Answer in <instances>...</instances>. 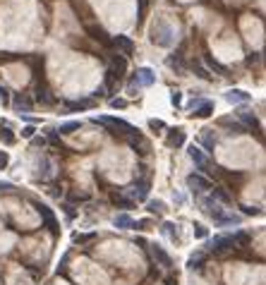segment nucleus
I'll list each match as a JSON object with an SVG mask.
<instances>
[{
    "label": "nucleus",
    "mask_w": 266,
    "mask_h": 285,
    "mask_svg": "<svg viewBox=\"0 0 266 285\" xmlns=\"http://www.w3.org/2000/svg\"><path fill=\"white\" fill-rule=\"evenodd\" d=\"M125 74H127V58H125V55H113V58H110V63H108L106 84L115 91L118 82H123Z\"/></svg>",
    "instance_id": "obj_1"
},
{
    "label": "nucleus",
    "mask_w": 266,
    "mask_h": 285,
    "mask_svg": "<svg viewBox=\"0 0 266 285\" xmlns=\"http://www.w3.org/2000/svg\"><path fill=\"white\" fill-rule=\"evenodd\" d=\"M94 123H99V125L108 127V129H113V132L127 134V137H134V134H139V129H137L134 125H130L127 120H123V118H115V115H99V118H94Z\"/></svg>",
    "instance_id": "obj_2"
},
{
    "label": "nucleus",
    "mask_w": 266,
    "mask_h": 285,
    "mask_svg": "<svg viewBox=\"0 0 266 285\" xmlns=\"http://www.w3.org/2000/svg\"><path fill=\"white\" fill-rule=\"evenodd\" d=\"M235 120L245 127L247 132H252V134H259V129H262V125H259V118L254 115V110H252L247 103L235 106Z\"/></svg>",
    "instance_id": "obj_3"
},
{
    "label": "nucleus",
    "mask_w": 266,
    "mask_h": 285,
    "mask_svg": "<svg viewBox=\"0 0 266 285\" xmlns=\"http://www.w3.org/2000/svg\"><path fill=\"white\" fill-rule=\"evenodd\" d=\"M185 185L195 192V194H209L213 187V182L204 173H190L187 178H185Z\"/></svg>",
    "instance_id": "obj_4"
},
{
    "label": "nucleus",
    "mask_w": 266,
    "mask_h": 285,
    "mask_svg": "<svg viewBox=\"0 0 266 285\" xmlns=\"http://www.w3.org/2000/svg\"><path fill=\"white\" fill-rule=\"evenodd\" d=\"M209 218H211L218 228H231V225H240V223H242V216L231 214V211H228V209H223V206H218Z\"/></svg>",
    "instance_id": "obj_5"
},
{
    "label": "nucleus",
    "mask_w": 266,
    "mask_h": 285,
    "mask_svg": "<svg viewBox=\"0 0 266 285\" xmlns=\"http://www.w3.org/2000/svg\"><path fill=\"white\" fill-rule=\"evenodd\" d=\"M187 156H190V160L195 163L201 173H204V170H211V168H213L211 156H209L206 151H201L197 144H190V146H187Z\"/></svg>",
    "instance_id": "obj_6"
},
{
    "label": "nucleus",
    "mask_w": 266,
    "mask_h": 285,
    "mask_svg": "<svg viewBox=\"0 0 266 285\" xmlns=\"http://www.w3.org/2000/svg\"><path fill=\"white\" fill-rule=\"evenodd\" d=\"M149 182H144V180H137V182H132L130 187H125V196H130V201L132 204H139V201H146L149 199Z\"/></svg>",
    "instance_id": "obj_7"
},
{
    "label": "nucleus",
    "mask_w": 266,
    "mask_h": 285,
    "mask_svg": "<svg viewBox=\"0 0 266 285\" xmlns=\"http://www.w3.org/2000/svg\"><path fill=\"white\" fill-rule=\"evenodd\" d=\"M32 98H34V103H41V106H53L55 103V96L51 87H46L43 82H36L34 87H32Z\"/></svg>",
    "instance_id": "obj_8"
},
{
    "label": "nucleus",
    "mask_w": 266,
    "mask_h": 285,
    "mask_svg": "<svg viewBox=\"0 0 266 285\" xmlns=\"http://www.w3.org/2000/svg\"><path fill=\"white\" fill-rule=\"evenodd\" d=\"M110 46L118 51L120 55H130V53H134V38L132 36H127V34H115V36H110Z\"/></svg>",
    "instance_id": "obj_9"
},
{
    "label": "nucleus",
    "mask_w": 266,
    "mask_h": 285,
    "mask_svg": "<svg viewBox=\"0 0 266 285\" xmlns=\"http://www.w3.org/2000/svg\"><path fill=\"white\" fill-rule=\"evenodd\" d=\"M149 247V256L154 259V264L161 268H170L173 266V259H170V254L163 250L161 245H156V242H151V245H146Z\"/></svg>",
    "instance_id": "obj_10"
},
{
    "label": "nucleus",
    "mask_w": 266,
    "mask_h": 285,
    "mask_svg": "<svg viewBox=\"0 0 266 285\" xmlns=\"http://www.w3.org/2000/svg\"><path fill=\"white\" fill-rule=\"evenodd\" d=\"M36 211L43 218V225L53 232V237H58V235H60V225H58V218L53 216V211H51L46 204H41V201H36Z\"/></svg>",
    "instance_id": "obj_11"
},
{
    "label": "nucleus",
    "mask_w": 266,
    "mask_h": 285,
    "mask_svg": "<svg viewBox=\"0 0 266 285\" xmlns=\"http://www.w3.org/2000/svg\"><path fill=\"white\" fill-rule=\"evenodd\" d=\"M132 79L139 84V89H149V87L156 84V72L151 70V67H137V70L132 72Z\"/></svg>",
    "instance_id": "obj_12"
},
{
    "label": "nucleus",
    "mask_w": 266,
    "mask_h": 285,
    "mask_svg": "<svg viewBox=\"0 0 266 285\" xmlns=\"http://www.w3.org/2000/svg\"><path fill=\"white\" fill-rule=\"evenodd\" d=\"M185 139H187V132H185L182 127L166 129V146H168V149H182V146H185Z\"/></svg>",
    "instance_id": "obj_13"
},
{
    "label": "nucleus",
    "mask_w": 266,
    "mask_h": 285,
    "mask_svg": "<svg viewBox=\"0 0 266 285\" xmlns=\"http://www.w3.org/2000/svg\"><path fill=\"white\" fill-rule=\"evenodd\" d=\"M216 142H218V137H216L213 129H201V132L197 134V146H199L201 151H206L209 156H211L213 149H216Z\"/></svg>",
    "instance_id": "obj_14"
},
{
    "label": "nucleus",
    "mask_w": 266,
    "mask_h": 285,
    "mask_svg": "<svg viewBox=\"0 0 266 285\" xmlns=\"http://www.w3.org/2000/svg\"><path fill=\"white\" fill-rule=\"evenodd\" d=\"M10 106H12V110H17L19 115H27V113H32V108H34V98H32L29 94H15L12 101H10Z\"/></svg>",
    "instance_id": "obj_15"
},
{
    "label": "nucleus",
    "mask_w": 266,
    "mask_h": 285,
    "mask_svg": "<svg viewBox=\"0 0 266 285\" xmlns=\"http://www.w3.org/2000/svg\"><path fill=\"white\" fill-rule=\"evenodd\" d=\"M96 106V101L94 98H67L65 103H63V113H84L89 108Z\"/></svg>",
    "instance_id": "obj_16"
},
{
    "label": "nucleus",
    "mask_w": 266,
    "mask_h": 285,
    "mask_svg": "<svg viewBox=\"0 0 266 285\" xmlns=\"http://www.w3.org/2000/svg\"><path fill=\"white\" fill-rule=\"evenodd\" d=\"M223 98H226L231 106H242V103H249V101H252V94H247L245 89H228L223 94Z\"/></svg>",
    "instance_id": "obj_17"
},
{
    "label": "nucleus",
    "mask_w": 266,
    "mask_h": 285,
    "mask_svg": "<svg viewBox=\"0 0 266 285\" xmlns=\"http://www.w3.org/2000/svg\"><path fill=\"white\" fill-rule=\"evenodd\" d=\"M166 65L175 72V74H185V70H187V60H185V55L180 53V51L168 55V58H166Z\"/></svg>",
    "instance_id": "obj_18"
},
{
    "label": "nucleus",
    "mask_w": 266,
    "mask_h": 285,
    "mask_svg": "<svg viewBox=\"0 0 266 285\" xmlns=\"http://www.w3.org/2000/svg\"><path fill=\"white\" fill-rule=\"evenodd\" d=\"M209 250L218 252V254H223V252H231V250H233L231 235H218V237H213L211 242H209Z\"/></svg>",
    "instance_id": "obj_19"
},
{
    "label": "nucleus",
    "mask_w": 266,
    "mask_h": 285,
    "mask_svg": "<svg viewBox=\"0 0 266 285\" xmlns=\"http://www.w3.org/2000/svg\"><path fill=\"white\" fill-rule=\"evenodd\" d=\"M201 63H204V67H209V70H211L213 74H218V77H226V74H228V67H223L211 53L201 55Z\"/></svg>",
    "instance_id": "obj_20"
},
{
    "label": "nucleus",
    "mask_w": 266,
    "mask_h": 285,
    "mask_svg": "<svg viewBox=\"0 0 266 285\" xmlns=\"http://www.w3.org/2000/svg\"><path fill=\"white\" fill-rule=\"evenodd\" d=\"M113 225H115L118 230H134V228H137V221L130 214H118L113 218Z\"/></svg>",
    "instance_id": "obj_21"
},
{
    "label": "nucleus",
    "mask_w": 266,
    "mask_h": 285,
    "mask_svg": "<svg viewBox=\"0 0 266 285\" xmlns=\"http://www.w3.org/2000/svg\"><path fill=\"white\" fill-rule=\"evenodd\" d=\"M161 232H163L170 242H175V245L180 242V230H177V225L173 221H163V223H161Z\"/></svg>",
    "instance_id": "obj_22"
},
{
    "label": "nucleus",
    "mask_w": 266,
    "mask_h": 285,
    "mask_svg": "<svg viewBox=\"0 0 266 285\" xmlns=\"http://www.w3.org/2000/svg\"><path fill=\"white\" fill-rule=\"evenodd\" d=\"M218 125H221V127H226V129H228V134H231V137H237V134H245V132H247V129H245V127L240 125V123H237V120H233V118H223V120H221V123H218Z\"/></svg>",
    "instance_id": "obj_23"
},
{
    "label": "nucleus",
    "mask_w": 266,
    "mask_h": 285,
    "mask_svg": "<svg viewBox=\"0 0 266 285\" xmlns=\"http://www.w3.org/2000/svg\"><path fill=\"white\" fill-rule=\"evenodd\" d=\"M213 108H216V103H213L211 98H204L199 106H197V110L192 113L195 118H211L213 115Z\"/></svg>",
    "instance_id": "obj_24"
},
{
    "label": "nucleus",
    "mask_w": 266,
    "mask_h": 285,
    "mask_svg": "<svg viewBox=\"0 0 266 285\" xmlns=\"http://www.w3.org/2000/svg\"><path fill=\"white\" fill-rule=\"evenodd\" d=\"M127 146L134 149L137 154H146L149 151V144L142 139V134H134V137H127Z\"/></svg>",
    "instance_id": "obj_25"
},
{
    "label": "nucleus",
    "mask_w": 266,
    "mask_h": 285,
    "mask_svg": "<svg viewBox=\"0 0 266 285\" xmlns=\"http://www.w3.org/2000/svg\"><path fill=\"white\" fill-rule=\"evenodd\" d=\"M209 196H211L213 201H218V204H233V199H231V194L223 190V187H211V192H209Z\"/></svg>",
    "instance_id": "obj_26"
},
{
    "label": "nucleus",
    "mask_w": 266,
    "mask_h": 285,
    "mask_svg": "<svg viewBox=\"0 0 266 285\" xmlns=\"http://www.w3.org/2000/svg\"><path fill=\"white\" fill-rule=\"evenodd\" d=\"M43 134H46V142L51 144V146H63V142H60V132H58V127H46V129H43Z\"/></svg>",
    "instance_id": "obj_27"
},
{
    "label": "nucleus",
    "mask_w": 266,
    "mask_h": 285,
    "mask_svg": "<svg viewBox=\"0 0 266 285\" xmlns=\"http://www.w3.org/2000/svg\"><path fill=\"white\" fill-rule=\"evenodd\" d=\"M146 211L154 216H161L166 211V204H163L161 199H146Z\"/></svg>",
    "instance_id": "obj_28"
},
{
    "label": "nucleus",
    "mask_w": 266,
    "mask_h": 285,
    "mask_svg": "<svg viewBox=\"0 0 266 285\" xmlns=\"http://www.w3.org/2000/svg\"><path fill=\"white\" fill-rule=\"evenodd\" d=\"M156 43H159V46H163V48H170V46L175 43V29H173V27H168V29L163 32V38H159Z\"/></svg>",
    "instance_id": "obj_29"
},
{
    "label": "nucleus",
    "mask_w": 266,
    "mask_h": 285,
    "mask_svg": "<svg viewBox=\"0 0 266 285\" xmlns=\"http://www.w3.org/2000/svg\"><path fill=\"white\" fill-rule=\"evenodd\" d=\"M77 129H82V123H79V120H67V123H63V125L58 127L60 134H72V132H77Z\"/></svg>",
    "instance_id": "obj_30"
},
{
    "label": "nucleus",
    "mask_w": 266,
    "mask_h": 285,
    "mask_svg": "<svg viewBox=\"0 0 266 285\" xmlns=\"http://www.w3.org/2000/svg\"><path fill=\"white\" fill-rule=\"evenodd\" d=\"M204 261H206L204 254H192L190 261H187V268H190V271H199V268L204 266Z\"/></svg>",
    "instance_id": "obj_31"
},
{
    "label": "nucleus",
    "mask_w": 266,
    "mask_h": 285,
    "mask_svg": "<svg viewBox=\"0 0 266 285\" xmlns=\"http://www.w3.org/2000/svg\"><path fill=\"white\" fill-rule=\"evenodd\" d=\"M231 240H233V247H242V245H247L249 242V235L247 232H242V230H237V232H233L231 235Z\"/></svg>",
    "instance_id": "obj_32"
},
{
    "label": "nucleus",
    "mask_w": 266,
    "mask_h": 285,
    "mask_svg": "<svg viewBox=\"0 0 266 285\" xmlns=\"http://www.w3.org/2000/svg\"><path fill=\"white\" fill-rule=\"evenodd\" d=\"M192 72H195L199 79H211V72L206 70V67H201L199 63H195V65H192Z\"/></svg>",
    "instance_id": "obj_33"
},
{
    "label": "nucleus",
    "mask_w": 266,
    "mask_h": 285,
    "mask_svg": "<svg viewBox=\"0 0 266 285\" xmlns=\"http://www.w3.org/2000/svg\"><path fill=\"white\" fill-rule=\"evenodd\" d=\"M139 84H137V82H134V79H132V74H130V79H127V94H130V96H139Z\"/></svg>",
    "instance_id": "obj_34"
},
{
    "label": "nucleus",
    "mask_w": 266,
    "mask_h": 285,
    "mask_svg": "<svg viewBox=\"0 0 266 285\" xmlns=\"http://www.w3.org/2000/svg\"><path fill=\"white\" fill-rule=\"evenodd\" d=\"M149 129H154V132H166L168 127H166V123H163V120H156V118H151V120H149Z\"/></svg>",
    "instance_id": "obj_35"
},
{
    "label": "nucleus",
    "mask_w": 266,
    "mask_h": 285,
    "mask_svg": "<svg viewBox=\"0 0 266 285\" xmlns=\"http://www.w3.org/2000/svg\"><path fill=\"white\" fill-rule=\"evenodd\" d=\"M195 237L197 240H206V237H209V230H206L201 223H197L195 225Z\"/></svg>",
    "instance_id": "obj_36"
},
{
    "label": "nucleus",
    "mask_w": 266,
    "mask_h": 285,
    "mask_svg": "<svg viewBox=\"0 0 266 285\" xmlns=\"http://www.w3.org/2000/svg\"><path fill=\"white\" fill-rule=\"evenodd\" d=\"M22 137L24 139H34L36 137V125H27L24 129H22Z\"/></svg>",
    "instance_id": "obj_37"
},
{
    "label": "nucleus",
    "mask_w": 266,
    "mask_h": 285,
    "mask_svg": "<svg viewBox=\"0 0 266 285\" xmlns=\"http://www.w3.org/2000/svg\"><path fill=\"white\" fill-rule=\"evenodd\" d=\"M108 106L115 108V110H123V108H127V101H125V98H110Z\"/></svg>",
    "instance_id": "obj_38"
},
{
    "label": "nucleus",
    "mask_w": 266,
    "mask_h": 285,
    "mask_svg": "<svg viewBox=\"0 0 266 285\" xmlns=\"http://www.w3.org/2000/svg\"><path fill=\"white\" fill-rule=\"evenodd\" d=\"M0 103H2V106H10V91L5 89L2 84H0Z\"/></svg>",
    "instance_id": "obj_39"
},
{
    "label": "nucleus",
    "mask_w": 266,
    "mask_h": 285,
    "mask_svg": "<svg viewBox=\"0 0 266 285\" xmlns=\"http://www.w3.org/2000/svg\"><path fill=\"white\" fill-rule=\"evenodd\" d=\"M170 103L175 108L182 106V91H173V94H170Z\"/></svg>",
    "instance_id": "obj_40"
},
{
    "label": "nucleus",
    "mask_w": 266,
    "mask_h": 285,
    "mask_svg": "<svg viewBox=\"0 0 266 285\" xmlns=\"http://www.w3.org/2000/svg\"><path fill=\"white\" fill-rule=\"evenodd\" d=\"M201 101H204V98H190V101L185 103V110H187V113H192V110H197V106H199Z\"/></svg>",
    "instance_id": "obj_41"
},
{
    "label": "nucleus",
    "mask_w": 266,
    "mask_h": 285,
    "mask_svg": "<svg viewBox=\"0 0 266 285\" xmlns=\"http://www.w3.org/2000/svg\"><path fill=\"white\" fill-rule=\"evenodd\" d=\"M17 187L12 185V182H0V194H10V192H15Z\"/></svg>",
    "instance_id": "obj_42"
},
{
    "label": "nucleus",
    "mask_w": 266,
    "mask_h": 285,
    "mask_svg": "<svg viewBox=\"0 0 266 285\" xmlns=\"http://www.w3.org/2000/svg\"><path fill=\"white\" fill-rule=\"evenodd\" d=\"M10 165V154L7 151H0V170H5Z\"/></svg>",
    "instance_id": "obj_43"
},
{
    "label": "nucleus",
    "mask_w": 266,
    "mask_h": 285,
    "mask_svg": "<svg viewBox=\"0 0 266 285\" xmlns=\"http://www.w3.org/2000/svg\"><path fill=\"white\" fill-rule=\"evenodd\" d=\"M254 63H262V55H259V53H249V58L245 60V65H247V67H252Z\"/></svg>",
    "instance_id": "obj_44"
},
{
    "label": "nucleus",
    "mask_w": 266,
    "mask_h": 285,
    "mask_svg": "<svg viewBox=\"0 0 266 285\" xmlns=\"http://www.w3.org/2000/svg\"><path fill=\"white\" fill-rule=\"evenodd\" d=\"M63 209H65V214H67V218H74V216H77V209H74V206H72V204H65V206H63Z\"/></svg>",
    "instance_id": "obj_45"
},
{
    "label": "nucleus",
    "mask_w": 266,
    "mask_h": 285,
    "mask_svg": "<svg viewBox=\"0 0 266 285\" xmlns=\"http://www.w3.org/2000/svg\"><path fill=\"white\" fill-rule=\"evenodd\" d=\"M242 209V214H247V216H257L259 214V209H254V206H240Z\"/></svg>",
    "instance_id": "obj_46"
},
{
    "label": "nucleus",
    "mask_w": 266,
    "mask_h": 285,
    "mask_svg": "<svg viewBox=\"0 0 266 285\" xmlns=\"http://www.w3.org/2000/svg\"><path fill=\"white\" fill-rule=\"evenodd\" d=\"M173 201L175 204H185V196L180 194V192H173Z\"/></svg>",
    "instance_id": "obj_47"
},
{
    "label": "nucleus",
    "mask_w": 266,
    "mask_h": 285,
    "mask_svg": "<svg viewBox=\"0 0 266 285\" xmlns=\"http://www.w3.org/2000/svg\"><path fill=\"white\" fill-rule=\"evenodd\" d=\"M259 55H262V63H264V67H266V43H264V51H262Z\"/></svg>",
    "instance_id": "obj_48"
}]
</instances>
